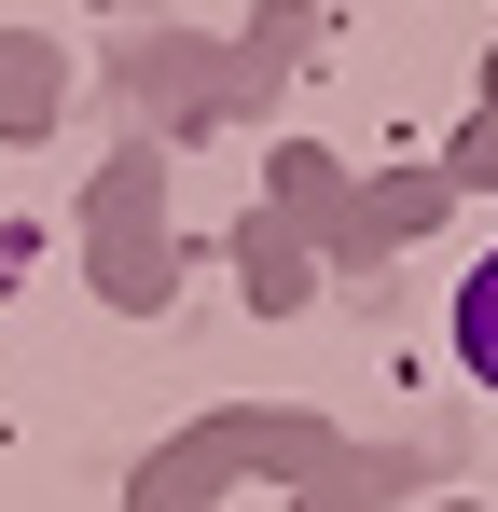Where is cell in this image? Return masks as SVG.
<instances>
[{
  "label": "cell",
  "instance_id": "obj_1",
  "mask_svg": "<svg viewBox=\"0 0 498 512\" xmlns=\"http://www.w3.org/2000/svg\"><path fill=\"white\" fill-rule=\"evenodd\" d=\"M457 360H471V374L498 388V250L471 263V277H457Z\"/></svg>",
  "mask_w": 498,
  "mask_h": 512
}]
</instances>
